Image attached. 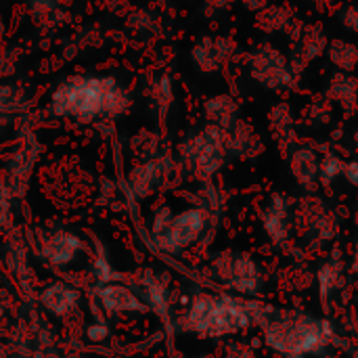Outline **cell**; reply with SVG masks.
<instances>
[{"label": "cell", "mask_w": 358, "mask_h": 358, "mask_svg": "<svg viewBox=\"0 0 358 358\" xmlns=\"http://www.w3.org/2000/svg\"><path fill=\"white\" fill-rule=\"evenodd\" d=\"M21 101H23V94L15 84L0 86V111H15L19 109Z\"/></svg>", "instance_id": "obj_26"}, {"label": "cell", "mask_w": 358, "mask_h": 358, "mask_svg": "<svg viewBox=\"0 0 358 358\" xmlns=\"http://www.w3.org/2000/svg\"><path fill=\"white\" fill-rule=\"evenodd\" d=\"M101 302L111 313H141L147 310L145 304L124 285H105L101 289Z\"/></svg>", "instance_id": "obj_17"}, {"label": "cell", "mask_w": 358, "mask_h": 358, "mask_svg": "<svg viewBox=\"0 0 358 358\" xmlns=\"http://www.w3.org/2000/svg\"><path fill=\"white\" fill-rule=\"evenodd\" d=\"M130 105L126 90L113 78H73L52 94V111L82 122L99 115H120Z\"/></svg>", "instance_id": "obj_2"}, {"label": "cell", "mask_w": 358, "mask_h": 358, "mask_svg": "<svg viewBox=\"0 0 358 358\" xmlns=\"http://www.w3.org/2000/svg\"><path fill=\"white\" fill-rule=\"evenodd\" d=\"M289 216H292V201L285 195L275 193L260 214L262 229L273 243H285L287 241L289 231H292Z\"/></svg>", "instance_id": "obj_10"}, {"label": "cell", "mask_w": 358, "mask_h": 358, "mask_svg": "<svg viewBox=\"0 0 358 358\" xmlns=\"http://www.w3.org/2000/svg\"><path fill=\"white\" fill-rule=\"evenodd\" d=\"M327 59L336 67V71L355 73L358 67V44L348 38H334L327 46Z\"/></svg>", "instance_id": "obj_18"}, {"label": "cell", "mask_w": 358, "mask_h": 358, "mask_svg": "<svg viewBox=\"0 0 358 358\" xmlns=\"http://www.w3.org/2000/svg\"><path fill=\"white\" fill-rule=\"evenodd\" d=\"M325 212L327 206L317 195H306L292 210V224H296V229L302 233H313Z\"/></svg>", "instance_id": "obj_16"}, {"label": "cell", "mask_w": 358, "mask_h": 358, "mask_svg": "<svg viewBox=\"0 0 358 358\" xmlns=\"http://www.w3.org/2000/svg\"><path fill=\"white\" fill-rule=\"evenodd\" d=\"M78 302V294L76 289L63 285V283H57V285H50L46 292H44V306L55 313V315H65L69 313Z\"/></svg>", "instance_id": "obj_20"}, {"label": "cell", "mask_w": 358, "mask_h": 358, "mask_svg": "<svg viewBox=\"0 0 358 358\" xmlns=\"http://www.w3.org/2000/svg\"><path fill=\"white\" fill-rule=\"evenodd\" d=\"M327 46H329V38L321 23L304 25L300 38L296 42H292V48H296L308 65L315 63L317 59H321L327 52Z\"/></svg>", "instance_id": "obj_14"}, {"label": "cell", "mask_w": 358, "mask_h": 358, "mask_svg": "<svg viewBox=\"0 0 358 358\" xmlns=\"http://www.w3.org/2000/svg\"><path fill=\"white\" fill-rule=\"evenodd\" d=\"M227 151L241 159H256L264 153V141L252 122L239 117L231 128H227Z\"/></svg>", "instance_id": "obj_9"}, {"label": "cell", "mask_w": 358, "mask_h": 358, "mask_svg": "<svg viewBox=\"0 0 358 358\" xmlns=\"http://www.w3.org/2000/svg\"><path fill=\"white\" fill-rule=\"evenodd\" d=\"M199 358H208V357H199Z\"/></svg>", "instance_id": "obj_41"}, {"label": "cell", "mask_w": 358, "mask_h": 358, "mask_svg": "<svg viewBox=\"0 0 358 358\" xmlns=\"http://www.w3.org/2000/svg\"><path fill=\"white\" fill-rule=\"evenodd\" d=\"M268 124L279 136H292L294 132V109L289 103L279 101L268 109Z\"/></svg>", "instance_id": "obj_23"}, {"label": "cell", "mask_w": 358, "mask_h": 358, "mask_svg": "<svg viewBox=\"0 0 358 358\" xmlns=\"http://www.w3.org/2000/svg\"><path fill=\"white\" fill-rule=\"evenodd\" d=\"M325 96L329 103L338 105L344 113H355L358 101V78L355 73L336 71L327 82Z\"/></svg>", "instance_id": "obj_11"}, {"label": "cell", "mask_w": 358, "mask_h": 358, "mask_svg": "<svg viewBox=\"0 0 358 358\" xmlns=\"http://www.w3.org/2000/svg\"><path fill=\"white\" fill-rule=\"evenodd\" d=\"M80 250V241L73 235L61 233L57 237H52L46 245V258L55 264H63L69 262L73 258V254Z\"/></svg>", "instance_id": "obj_22"}, {"label": "cell", "mask_w": 358, "mask_h": 358, "mask_svg": "<svg viewBox=\"0 0 358 358\" xmlns=\"http://www.w3.org/2000/svg\"><path fill=\"white\" fill-rule=\"evenodd\" d=\"M308 2H313V4H317V6H325V4H329V2H334V0H308Z\"/></svg>", "instance_id": "obj_37"}, {"label": "cell", "mask_w": 358, "mask_h": 358, "mask_svg": "<svg viewBox=\"0 0 358 358\" xmlns=\"http://www.w3.org/2000/svg\"><path fill=\"white\" fill-rule=\"evenodd\" d=\"M239 57V44L231 36H203L191 48V61L201 73H218Z\"/></svg>", "instance_id": "obj_6"}, {"label": "cell", "mask_w": 358, "mask_h": 358, "mask_svg": "<svg viewBox=\"0 0 358 358\" xmlns=\"http://www.w3.org/2000/svg\"><path fill=\"white\" fill-rule=\"evenodd\" d=\"M245 67H248L250 78L264 90H275V92L292 90V88H296V84L300 80L292 71L287 55L268 42L258 44L248 52Z\"/></svg>", "instance_id": "obj_4"}, {"label": "cell", "mask_w": 358, "mask_h": 358, "mask_svg": "<svg viewBox=\"0 0 358 358\" xmlns=\"http://www.w3.org/2000/svg\"><path fill=\"white\" fill-rule=\"evenodd\" d=\"M153 101L159 109V113H168L170 105L174 103V84H172V78L170 76H159L155 82H153Z\"/></svg>", "instance_id": "obj_25"}, {"label": "cell", "mask_w": 358, "mask_h": 358, "mask_svg": "<svg viewBox=\"0 0 358 358\" xmlns=\"http://www.w3.org/2000/svg\"><path fill=\"white\" fill-rule=\"evenodd\" d=\"M319 164L321 155L310 145H298L289 151V174L308 195H313L319 185Z\"/></svg>", "instance_id": "obj_8"}, {"label": "cell", "mask_w": 358, "mask_h": 358, "mask_svg": "<svg viewBox=\"0 0 358 358\" xmlns=\"http://www.w3.org/2000/svg\"><path fill=\"white\" fill-rule=\"evenodd\" d=\"M313 233H317L321 239H331V237H336V233H338V218H336V214L334 212H325L323 214V218L317 222V227H315V231Z\"/></svg>", "instance_id": "obj_28"}, {"label": "cell", "mask_w": 358, "mask_h": 358, "mask_svg": "<svg viewBox=\"0 0 358 358\" xmlns=\"http://www.w3.org/2000/svg\"><path fill=\"white\" fill-rule=\"evenodd\" d=\"M241 2V6L245 8V10H250V13H254V15H258L260 10H264L268 4H271V0H239Z\"/></svg>", "instance_id": "obj_33"}, {"label": "cell", "mask_w": 358, "mask_h": 358, "mask_svg": "<svg viewBox=\"0 0 358 358\" xmlns=\"http://www.w3.org/2000/svg\"><path fill=\"white\" fill-rule=\"evenodd\" d=\"M178 153L197 176L210 178L222 170V166L229 157L227 130H222L214 124H206L201 130H197L195 134L187 136L180 143Z\"/></svg>", "instance_id": "obj_3"}, {"label": "cell", "mask_w": 358, "mask_h": 358, "mask_svg": "<svg viewBox=\"0 0 358 358\" xmlns=\"http://www.w3.org/2000/svg\"><path fill=\"white\" fill-rule=\"evenodd\" d=\"M355 145L358 147V126H357V130H355Z\"/></svg>", "instance_id": "obj_39"}, {"label": "cell", "mask_w": 358, "mask_h": 358, "mask_svg": "<svg viewBox=\"0 0 358 358\" xmlns=\"http://www.w3.org/2000/svg\"><path fill=\"white\" fill-rule=\"evenodd\" d=\"M227 358H254V355L248 352V350H243V348H239L237 352H231Z\"/></svg>", "instance_id": "obj_36"}, {"label": "cell", "mask_w": 358, "mask_h": 358, "mask_svg": "<svg viewBox=\"0 0 358 358\" xmlns=\"http://www.w3.org/2000/svg\"><path fill=\"white\" fill-rule=\"evenodd\" d=\"M52 2H57V0H52Z\"/></svg>", "instance_id": "obj_42"}, {"label": "cell", "mask_w": 358, "mask_h": 358, "mask_svg": "<svg viewBox=\"0 0 358 358\" xmlns=\"http://www.w3.org/2000/svg\"><path fill=\"white\" fill-rule=\"evenodd\" d=\"M235 256L233 252H220L216 258H214V273L220 281H229L231 273H233V264H235Z\"/></svg>", "instance_id": "obj_27"}, {"label": "cell", "mask_w": 358, "mask_h": 358, "mask_svg": "<svg viewBox=\"0 0 358 358\" xmlns=\"http://www.w3.org/2000/svg\"><path fill=\"white\" fill-rule=\"evenodd\" d=\"M227 285L239 294L252 296L258 294L260 289V268L254 262L252 256L248 254H237L235 256V264H233V273L227 281Z\"/></svg>", "instance_id": "obj_13"}, {"label": "cell", "mask_w": 358, "mask_h": 358, "mask_svg": "<svg viewBox=\"0 0 358 358\" xmlns=\"http://www.w3.org/2000/svg\"><path fill=\"white\" fill-rule=\"evenodd\" d=\"M88 336H90L92 340H96V338L101 340V338H105V336H107V331H105V327H94V329H90V334H88Z\"/></svg>", "instance_id": "obj_35"}, {"label": "cell", "mask_w": 358, "mask_h": 358, "mask_svg": "<svg viewBox=\"0 0 358 358\" xmlns=\"http://www.w3.org/2000/svg\"><path fill=\"white\" fill-rule=\"evenodd\" d=\"M355 271H358V241H357V248H355Z\"/></svg>", "instance_id": "obj_38"}, {"label": "cell", "mask_w": 358, "mask_h": 358, "mask_svg": "<svg viewBox=\"0 0 358 358\" xmlns=\"http://www.w3.org/2000/svg\"><path fill=\"white\" fill-rule=\"evenodd\" d=\"M296 15L294 10L283 2H271L264 10H260L254 19V25L262 34H287V29L294 25Z\"/></svg>", "instance_id": "obj_15"}, {"label": "cell", "mask_w": 358, "mask_h": 358, "mask_svg": "<svg viewBox=\"0 0 358 358\" xmlns=\"http://www.w3.org/2000/svg\"><path fill=\"white\" fill-rule=\"evenodd\" d=\"M235 2L239 0H203V6L210 13H222V10H229Z\"/></svg>", "instance_id": "obj_31"}, {"label": "cell", "mask_w": 358, "mask_h": 358, "mask_svg": "<svg viewBox=\"0 0 358 358\" xmlns=\"http://www.w3.org/2000/svg\"><path fill=\"white\" fill-rule=\"evenodd\" d=\"M262 331L266 346L285 358L323 355L336 340V331L329 321L302 313L271 310L262 323Z\"/></svg>", "instance_id": "obj_1"}, {"label": "cell", "mask_w": 358, "mask_h": 358, "mask_svg": "<svg viewBox=\"0 0 358 358\" xmlns=\"http://www.w3.org/2000/svg\"><path fill=\"white\" fill-rule=\"evenodd\" d=\"M317 283L321 289V300L327 302L331 298V294H336L344 285V271H342L340 262L331 260V262L323 264L317 271Z\"/></svg>", "instance_id": "obj_21"}, {"label": "cell", "mask_w": 358, "mask_h": 358, "mask_svg": "<svg viewBox=\"0 0 358 358\" xmlns=\"http://www.w3.org/2000/svg\"><path fill=\"white\" fill-rule=\"evenodd\" d=\"M206 229V212L199 208H189L168 222V227L155 235V241L166 252H180L195 243Z\"/></svg>", "instance_id": "obj_7"}, {"label": "cell", "mask_w": 358, "mask_h": 358, "mask_svg": "<svg viewBox=\"0 0 358 358\" xmlns=\"http://www.w3.org/2000/svg\"><path fill=\"white\" fill-rule=\"evenodd\" d=\"M8 216V195L4 193V189H0V224L6 220Z\"/></svg>", "instance_id": "obj_34"}, {"label": "cell", "mask_w": 358, "mask_h": 358, "mask_svg": "<svg viewBox=\"0 0 358 358\" xmlns=\"http://www.w3.org/2000/svg\"><path fill=\"white\" fill-rule=\"evenodd\" d=\"M342 176L346 178V182H348V185L358 187V159H350V162H346V166H344V174H342Z\"/></svg>", "instance_id": "obj_32"}, {"label": "cell", "mask_w": 358, "mask_h": 358, "mask_svg": "<svg viewBox=\"0 0 358 358\" xmlns=\"http://www.w3.org/2000/svg\"><path fill=\"white\" fill-rule=\"evenodd\" d=\"M164 176V166L159 159H151L147 164H141L132 170L130 174V185L134 189L136 195H147L151 193V189L162 180Z\"/></svg>", "instance_id": "obj_19"}, {"label": "cell", "mask_w": 358, "mask_h": 358, "mask_svg": "<svg viewBox=\"0 0 358 358\" xmlns=\"http://www.w3.org/2000/svg\"><path fill=\"white\" fill-rule=\"evenodd\" d=\"M254 323L256 321H254L252 304H248L239 298H233V296H214L210 319H208V325L203 329V336L222 338V336L243 331Z\"/></svg>", "instance_id": "obj_5"}, {"label": "cell", "mask_w": 358, "mask_h": 358, "mask_svg": "<svg viewBox=\"0 0 358 358\" xmlns=\"http://www.w3.org/2000/svg\"><path fill=\"white\" fill-rule=\"evenodd\" d=\"M355 113H357V115H358V101H357V107H355Z\"/></svg>", "instance_id": "obj_40"}, {"label": "cell", "mask_w": 358, "mask_h": 358, "mask_svg": "<svg viewBox=\"0 0 358 358\" xmlns=\"http://www.w3.org/2000/svg\"><path fill=\"white\" fill-rule=\"evenodd\" d=\"M338 19L344 25V29H348L350 34L358 36V4H346V6H342Z\"/></svg>", "instance_id": "obj_29"}, {"label": "cell", "mask_w": 358, "mask_h": 358, "mask_svg": "<svg viewBox=\"0 0 358 358\" xmlns=\"http://www.w3.org/2000/svg\"><path fill=\"white\" fill-rule=\"evenodd\" d=\"M344 166H346V162L338 153H334V151L321 155V164H319V185L321 187H331L344 174Z\"/></svg>", "instance_id": "obj_24"}, {"label": "cell", "mask_w": 358, "mask_h": 358, "mask_svg": "<svg viewBox=\"0 0 358 358\" xmlns=\"http://www.w3.org/2000/svg\"><path fill=\"white\" fill-rule=\"evenodd\" d=\"M128 23L136 29V31H147V29H153L155 27V21L149 13L145 10H136L132 13V17L128 19Z\"/></svg>", "instance_id": "obj_30"}, {"label": "cell", "mask_w": 358, "mask_h": 358, "mask_svg": "<svg viewBox=\"0 0 358 358\" xmlns=\"http://www.w3.org/2000/svg\"><path fill=\"white\" fill-rule=\"evenodd\" d=\"M203 117L208 124L227 130L239 120V101L231 92H216L203 101Z\"/></svg>", "instance_id": "obj_12"}]
</instances>
